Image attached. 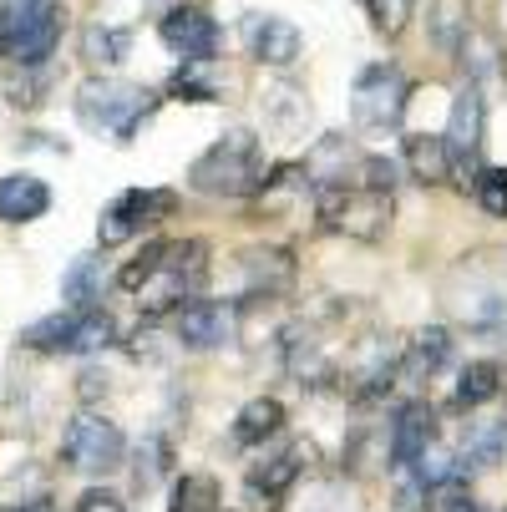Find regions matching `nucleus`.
Listing matches in <instances>:
<instances>
[{"label": "nucleus", "mask_w": 507, "mask_h": 512, "mask_svg": "<svg viewBox=\"0 0 507 512\" xmlns=\"http://www.w3.org/2000/svg\"><path fill=\"white\" fill-rule=\"evenodd\" d=\"M396 168L376 153L355 158V173H335L315 183V213L330 234L360 239V244H381L391 234V218H396Z\"/></svg>", "instance_id": "obj_1"}, {"label": "nucleus", "mask_w": 507, "mask_h": 512, "mask_svg": "<svg viewBox=\"0 0 507 512\" xmlns=\"http://www.w3.org/2000/svg\"><path fill=\"white\" fill-rule=\"evenodd\" d=\"M203 279H208V249L198 239H153L137 259L117 269V289L137 295L148 315L178 310L203 289Z\"/></svg>", "instance_id": "obj_2"}, {"label": "nucleus", "mask_w": 507, "mask_h": 512, "mask_svg": "<svg viewBox=\"0 0 507 512\" xmlns=\"http://www.w3.org/2000/svg\"><path fill=\"white\" fill-rule=\"evenodd\" d=\"M264 148L249 127H229L213 148L188 168V183L208 198H254L264 188Z\"/></svg>", "instance_id": "obj_3"}, {"label": "nucleus", "mask_w": 507, "mask_h": 512, "mask_svg": "<svg viewBox=\"0 0 507 512\" xmlns=\"http://www.w3.org/2000/svg\"><path fill=\"white\" fill-rule=\"evenodd\" d=\"M158 112V97L137 82H117V77H92L77 87V117L97 132H112L117 142L137 137V127Z\"/></svg>", "instance_id": "obj_4"}, {"label": "nucleus", "mask_w": 507, "mask_h": 512, "mask_svg": "<svg viewBox=\"0 0 507 512\" xmlns=\"http://www.w3.org/2000/svg\"><path fill=\"white\" fill-rule=\"evenodd\" d=\"M61 41L56 0H0V61L41 66Z\"/></svg>", "instance_id": "obj_5"}, {"label": "nucleus", "mask_w": 507, "mask_h": 512, "mask_svg": "<svg viewBox=\"0 0 507 512\" xmlns=\"http://www.w3.org/2000/svg\"><path fill=\"white\" fill-rule=\"evenodd\" d=\"M112 340H117V325L102 310H61L21 330V345L41 355H97Z\"/></svg>", "instance_id": "obj_6"}, {"label": "nucleus", "mask_w": 507, "mask_h": 512, "mask_svg": "<svg viewBox=\"0 0 507 512\" xmlns=\"http://www.w3.org/2000/svg\"><path fill=\"white\" fill-rule=\"evenodd\" d=\"M127 457V442H122V426L97 416V411H82L66 421V436H61V462L66 472H82V477H107L117 472Z\"/></svg>", "instance_id": "obj_7"}, {"label": "nucleus", "mask_w": 507, "mask_h": 512, "mask_svg": "<svg viewBox=\"0 0 507 512\" xmlns=\"http://www.w3.org/2000/svg\"><path fill=\"white\" fill-rule=\"evenodd\" d=\"M406 97H411L406 71L391 66V61H371V66L355 77V87H350V117H355V127H366V132L401 127Z\"/></svg>", "instance_id": "obj_8"}, {"label": "nucleus", "mask_w": 507, "mask_h": 512, "mask_svg": "<svg viewBox=\"0 0 507 512\" xmlns=\"http://www.w3.org/2000/svg\"><path fill=\"white\" fill-rule=\"evenodd\" d=\"M173 208H178V193L173 188H127V193H117L102 208L97 244L102 249H117V244H127L137 234H148L153 224H163V218H173Z\"/></svg>", "instance_id": "obj_9"}, {"label": "nucleus", "mask_w": 507, "mask_h": 512, "mask_svg": "<svg viewBox=\"0 0 507 512\" xmlns=\"http://www.w3.org/2000/svg\"><path fill=\"white\" fill-rule=\"evenodd\" d=\"M482 142H487V102H482V87L467 82V87L452 97V117H447V132H442V148H447L452 178H457L462 188H467L472 173H477Z\"/></svg>", "instance_id": "obj_10"}, {"label": "nucleus", "mask_w": 507, "mask_h": 512, "mask_svg": "<svg viewBox=\"0 0 507 512\" xmlns=\"http://www.w3.org/2000/svg\"><path fill=\"white\" fill-rule=\"evenodd\" d=\"M158 36H163V46H168L173 56H183V61H213V56H219V41H224L219 21H213L203 6H173V11L158 21Z\"/></svg>", "instance_id": "obj_11"}, {"label": "nucleus", "mask_w": 507, "mask_h": 512, "mask_svg": "<svg viewBox=\"0 0 507 512\" xmlns=\"http://www.w3.org/2000/svg\"><path fill=\"white\" fill-rule=\"evenodd\" d=\"M173 335L183 350H219L234 340V305H219V300H183L173 310Z\"/></svg>", "instance_id": "obj_12"}, {"label": "nucleus", "mask_w": 507, "mask_h": 512, "mask_svg": "<svg viewBox=\"0 0 507 512\" xmlns=\"http://www.w3.org/2000/svg\"><path fill=\"white\" fill-rule=\"evenodd\" d=\"M244 41H249V56L259 66H295L300 51H305V36L295 21H284V16H244Z\"/></svg>", "instance_id": "obj_13"}, {"label": "nucleus", "mask_w": 507, "mask_h": 512, "mask_svg": "<svg viewBox=\"0 0 507 512\" xmlns=\"http://www.w3.org/2000/svg\"><path fill=\"white\" fill-rule=\"evenodd\" d=\"M447 360H452V335H447L442 325L416 330V335H411V345H401V350H396V381L421 386V381L437 376Z\"/></svg>", "instance_id": "obj_14"}, {"label": "nucleus", "mask_w": 507, "mask_h": 512, "mask_svg": "<svg viewBox=\"0 0 507 512\" xmlns=\"http://www.w3.org/2000/svg\"><path fill=\"white\" fill-rule=\"evenodd\" d=\"M431 442H437V411H431L426 401L401 406L396 421H391V462L396 467H411Z\"/></svg>", "instance_id": "obj_15"}, {"label": "nucleus", "mask_w": 507, "mask_h": 512, "mask_svg": "<svg viewBox=\"0 0 507 512\" xmlns=\"http://www.w3.org/2000/svg\"><path fill=\"white\" fill-rule=\"evenodd\" d=\"M46 208H51V188L41 178H31V173L0 178V218H6V224H31Z\"/></svg>", "instance_id": "obj_16"}, {"label": "nucleus", "mask_w": 507, "mask_h": 512, "mask_svg": "<svg viewBox=\"0 0 507 512\" xmlns=\"http://www.w3.org/2000/svg\"><path fill=\"white\" fill-rule=\"evenodd\" d=\"M401 153H406V168H411V178H416L421 188L452 183V163H447V148H442L437 132H406Z\"/></svg>", "instance_id": "obj_17"}, {"label": "nucleus", "mask_w": 507, "mask_h": 512, "mask_svg": "<svg viewBox=\"0 0 507 512\" xmlns=\"http://www.w3.org/2000/svg\"><path fill=\"white\" fill-rule=\"evenodd\" d=\"M244 274H249V300H269V295H284L289 279H295V259L284 249H249L244 254Z\"/></svg>", "instance_id": "obj_18"}, {"label": "nucleus", "mask_w": 507, "mask_h": 512, "mask_svg": "<svg viewBox=\"0 0 507 512\" xmlns=\"http://www.w3.org/2000/svg\"><path fill=\"white\" fill-rule=\"evenodd\" d=\"M279 431H284V406L274 396H254L234 416V442L239 447H264L269 436H279Z\"/></svg>", "instance_id": "obj_19"}, {"label": "nucleus", "mask_w": 507, "mask_h": 512, "mask_svg": "<svg viewBox=\"0 0 507 512\" xmlns=\"http://www.w3.org/2000/svg\"><path fill=\"white\" fill-rule=\"evenodd\" d=\"M502 452H507V421H477V426H467V436H462L457 472H487Z\"/></svg>", "instance_id": "obj_20"}, {"label": "nucleus", "mask_w": 507, "mask_h": 512, "mask_svg": "<svg viewBox=\"0 0 507 512\" xmlns=\"http://www.w3.org/2000/svg\"><path fill=\"white\" fill-rule=\"evenodd\" d=\"M426 31L442 51H467L472 41V6L467 0H431V16H426Z\"/></svg>", "instance_id": "obj_21"}, {"label": "nucleus", "mask_w": 507, "mask_h": 512, "mask_svg": "<svg viewBox=\"0 0 507 512\" xmlns=\"http://www.w3.org/2000/svg\"><path fill=\"white\" fill-rule=\"evenodd\" d=\"M502 381H507V376H502V365H497V360H467V365H462V376H457L452 401H457L462 411H477V406L497 401Z\"/></svg>", "instance_id": "obj_22"}, {"label": "nucleus", "mask_w": 507, "mask_h": 512, "mask_svg": "<svg viewBox=\"0 0 507 512\" xmlns=\"http://www.w3.org/2000/svg\"><path fill=\"white\" fill-rule=\"evenodd\" d=\"M61 300L71 310H92L102 300V264L97 254H82V259H71L66 274H61Z\"/></svg>", "instance_id": "obj_23"}, {"label": "nucleus", "mask_w": 507, "mask_h": 512, "mask_svg": "<svg viewBox=\"0 0 507 512\" xmlns=\"http://www.w3.org/2000/svg\"><path fill=\"white\" fill-rule=\"evenodd\" d=\"M300 462H305V452H300V447H284L279 457H269V462H259V467L249 472V487H254V492H264V497H279V492L295 487Z\"/></svg>", "instance_id": "obj_24"}, {"label": "nucleus", "mask_w": 507, "mask_h": 512, "mask_svg": "<svg viewBox=\"0 0 507 512\" xmlns=\"http://www.w3.org/2000/svg\"><path fill=\"white\" fill-rule=\"evenodd\" d=\"M219 507V477L208 472H183L173 482V497H168V512H213Z\"/></svg>", "instance_id": "obj_25"}, {"label": "nucleus", "mask_w": 507, "mask_h": 512, "mask_svg": "<svg viewBox=\"0 0 507 512\" xmlns=\"http://www.w3.org/2000/svg\"><path fill=\"white\" fill-rule=\"evenodd\" d=\"M127 46H132V31H122V26H87L82 31V56L97 66L127 61Z\"/></svg>", "instance_id": "obj_26"}, {"label": "nucleus", "mask_w": 507, "mask_h": 512, "mask_svg": "<svg viewBox=\"0 0 507 512\" xmlns=\"http://www.w3.org/2000/svg\"><path fill=\"white\" fill-rule=\"evenodd\" d=\"M208 66H213V61H183L178 77L168 82V92L183 97V102H213V97H219V82L208 77Z\"/></svg>", "instance_id": "obj_27"}, {"label": "nucleus", "mask_w": 507, "mask_h": 512, "mask_svg": "<svg viewBox=\"0 0 507 512\" xmlns=\"http://www.w3.org/2000/svg\"><path fill=\"white\" fill-rule=\"evenodd\" d=\"M360 6H366L376 36H386V41H396L411 26V16H416V0H360Z\"/></svg>", "instance_id": "obj_28"}, {"label": "nucleus", "mask_w": 507, "mask_h": 512, "mask_svg": "<svg viewBox=\"0 0 507 512\" xmlns=\"http://www.w3.org/2000/svg\"><path fill=\"white\" fill-rule=\"evenodd\" d=\"M467 188H472V198L482 203V213L507 218V168H477Z\"/></svg>", "instance_id": "obj_29"}, {"label": "nucleus", "mask_w": 507, "mask_h": 512, "mask_svg": "<svg viewBox=\"0 0 507 512\" xmlns=\"http://www.w3.org/2000/svg\"><path fill=\"white\" fill-rule=\"evenodd\" d=\"M168 472V447L158 442V436H153V442H148V452H137V467H132V477H137V487L142 492H148V487H158V477Z\"/></svg>", "instance_id": "obj_30"}, {"label": "nucleus", "mask_w": 507, "mask_h": 512, "mask_svg": "<svg viewBox=\"0 0 507 512\" xmlns=\"http://www.w3.org/2000/svg\"><path fill=\"white\" fill-rule=\"evenodd\" d=\"M431 512H482V507H477V497L462 482H447V487H437V507Z\"/></svg>", "instance_id": "obj_31"}, {"label": "nucleus", "mask_w": 507, "mask_h": 512, "mask_svg": "<svg viewBox=\"0 0 507 512\" xmlns=\"http://www.w3.org/2000/svg\"><path fill=\"white\" fill-rule=\"evenodd\" d=\"M77 512H127V507H122V497H117V492H107V487H92V492H82Z\"/></svg>", "instance_id": "obj_32"}, {"label": "nucleus", "mask_w": 507, "mask_h": 512, "mask_svg": "<svg viewBox=\"0 0 507 512\" xmlns=\"http://www.w3.org/2000/svg\"><path fill=\"white\" fill-rule=\"evenodd\" d=\"M21 512H56V507H51V502H26Z\"/></svg>", "instance_id": "obj_33"}]
</instances>
